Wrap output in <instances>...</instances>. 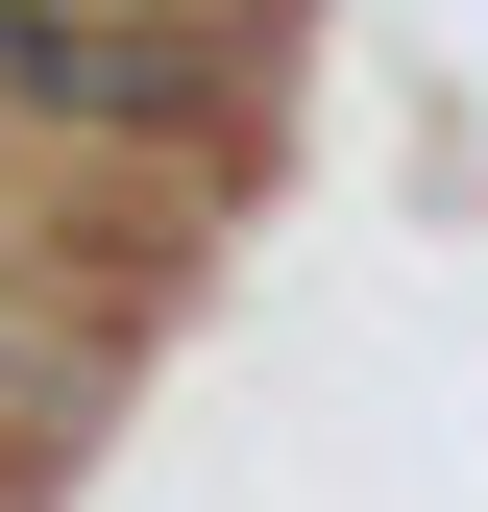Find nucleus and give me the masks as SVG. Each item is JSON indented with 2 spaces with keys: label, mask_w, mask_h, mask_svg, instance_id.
I'll return each mask as SVG.
<instances>
[{
  "label": "nucleus",
  "mask_w": 488,
  "mask_h": 512,
  "mask_svg": "<svg viewBox=\"0 0 488 512\" xmlns=\"http://www.w3.org/2000/svg\"><path fill=\"white\" fill-rule=\"evenodd\" d=\"M49 171V122H25V0H0V196Z\"/></svg>",
  "instance_id": "f257e3e1"
}]
</instances>
